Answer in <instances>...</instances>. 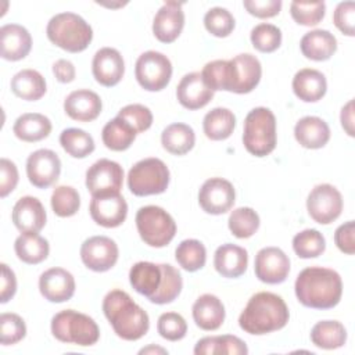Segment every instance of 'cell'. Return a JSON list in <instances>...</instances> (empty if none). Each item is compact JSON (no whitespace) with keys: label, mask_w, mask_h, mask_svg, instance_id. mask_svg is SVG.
<instances>
[{"label":"cell","mask_w":355,"mask_h":355,"mask_svg":"<svg viewBox=\"0 0 355 355\" xmlns=\"http://www.w3.org/2000/svg\"><path fill=\"white\" fill-rule=\"evenodd\" d=\"M61 173V161L53 150L40 148L26 159V175L37 189H47L57 182Z\"/></svg>","instance_id":"2e32d148"},{"label":"cell","mask_w":355,"mask_h":355,"mask_svg":"<svg viewBox=\"0 0 355 355\" xmlns=\"http://www.w3.org/2000/svg\"><path fill=\"white\" fill-rule=\"evenodd\" d=\"M184 26V12L182 3L166 1L155 14L153 33L162 43L175 42Z\"/></svg>","instance_id":"ffe728a7"},{"label":"cell","mask_w":355,"mask_h":355,"mask_svg":"<svg viewBox=\"0 0 355 355\" xmlns=\"http://www.w3.org/2000/svg\"><path fill=\"white\" fill-rule=\"evenodd\" d=\"M26 334L24 319L17 313L0 315V341L3 345H12L21 341Z\"/></svg>","instance_id":"7dc6e473"},{"label":"cell","mask_w":355,"mask_h":355,"mask_svg":"<svg viewBox=\"0 0 355 355\" xmlns=\"http://www.w3.org/2000/svg\"><path fill=\"white\" fill-rule=\"evenodd\" d=\"M233 184L223 178H211L202 183L198 191V204L207 214L222 215L234 204Z\"/></svg>","instance_id":"9a60e30c"},{"label":"cell","mask_w":355,"mask_h":355,"mask_svg":"<svg viewBox=\"0 0 355 355\" xmlns=\"http://www.w3.org/2000/svg\"><path fill=\"white\" fill-rule=\"evenodd\" d=\"M14 250L22 262L28 265H36L47 258L50 247L49 241L40 234L35 232H25L17 237Z\"/></svg>","instance_id":"1f68e13d"},{"label":"cell","mask_w":355,"mask_h":355,"mask_svg":"<svg viewBox=\"0 0 355 355\" xmlns=\"http://www.w3.org/2000/svg\"><path fill=\"white\" fill-rule=\"evenodd\" d=\"M14 135L26 143L46 139L51 132V122L47 116L37 112H26L17 118L12 126Z\"/></svg>","instance_id":"4dcf8cb0"},{"label":"cell","mask_w":355,"mask_h":355,"mask_svg":"<svg viewBox=\"0 0 355 355\" xmlns=\"http://www.w3.org/2000/svg\"><path fill=\"white\" fill-rule=\"evenodd\" d=\"M39 290L50 302H65L75 294V279L62 268H51L40 275Z\"/></svg>","instance_id":"44dd1931"},{"label":"cell","mask_w":355,"mask_h":355,"mask_svg":"<svg viewBox=\"0 0 355 355\" xmlns=\"http://www.w3.org/2000/svg\"><path fill=\"white\" fill-rule=\"evenodd\" d=\"M236 126V116L229 108L216 107L205 114L202 129L211 140H226L232 136Z\"/></svg>","instance_id":"e575fe53"},{"label":"cell","mask_w":355,"mask_h":355,"mask_svg":"<svg viewBox=\"0 0 355 355\" xmlns=\"http://www.w3.org/2000/svg\"><path fill=\"white\" fill-rule=\"evenodd\" d=\"M123 182L122 166L111 159L96 161L86 172V187L92 197L119 194Z\"/></svg>","instance_id":"8fae6325"},{"label":"cell","mask_w":355,"mask_h":355,"mask_svg":"<svg viewBox=\"0 0 355 355\" xmlns=\"http://www.w3.org/2000/svg\"><path fill=\"white\" fill-rule=\"evenodd\" d=\"M18 183V169L15 164L7 158L0 159V197H7Z\"/></svg>","instance_id":"f5cc1de1"},{"label":"cell","mask_w":355,"mask_h":355,"mask_svg":"<svg viewBox=\"0 0 355 355\" xmlns=\"http://www.w3.org/2000/svg\"><path fill=\"white\" fill-rule=\"evenodd\" d=\"M295 140L305 148H322L330 140V128L319 116H304L294 126Z\"/></svg>","instance_id":"83f0119b"},{"label":"cell","mask_w":355,"mask_h":355,"mask_svg":"<svg viewBox=\"0 0 355 355\" xmlns=\"http://www.w3.org/2000/svg\"><path fill=\"white\" fill-rule=\"evenodd\" d=\"M169 169L159 158H144L128 173V187L137 197L161 194L168 189Z\"/></svg>","instance_id":"9c48e42d"},{"label":"cell","mask_w":355,"mask_h":355,"mask_svg":"<svg viewBox=\"0 0 355 355\" xmlns=\"http://www.w3.org/2000/svg\"><path fill=\"white\" fill-rule=\"evenodd\" d=\"M139 354H168V351L162 347H155V345H148L146 348H141Z\"/></svg>","instance_id":"94428289"},{"label":"cell","mask_w":355,"mask_h":355,"mask_svg":"<svg viewBox=\"0 0 355 355\" xmlns=\"http://www.w3.org/2000/svg\"><path fill=\"white\" fill-rule=\"evenodd\" d=\"M306 209L309 216L320 223L329 225L334 222L343 211L341 193L329 183L315 186L306 198Z\"/></svg>","instance_id":"7c38bea8"},{"label":"cell","mask_w":355,"mask_h":355,"mask_svg":"<svg viewBox=\"0 0 355 355\" xmlns=\"http://www.w3.org/2000/svg\"><path fill=\"white\" fill-rule=\"evenodd\" d=\"M32 47V37L26 28L18 24H7L0 28V54L7 61L25 58Z\"/></svg>","instance_id":"7402d4cb"},{"label":"cell","mask_w":355,"mask_h":355,"mask_svg":"<svg viewBox=\"0 0 355 355\" xmlns=\"http://www.w3.org/2000/svg\"><path fill=\"white\" fill-rule=\"evenodd\" d=\"M118 245L107 236H93L80 245V259L93 272H107L118 261Z\"/></svg>","instance_id":"5bb4252c"},{"label":"cell","mask_w":355,"mask_h":355,"mask_svg":"<svg viewBox=\"0 0 355 355\" xmlns=\"http://www.w3.org/2000/svg\"><path fill=\"white\" fill-rule=\"evenodd\" d=\"M251 43L261 53H272L282 44V31L273 24H258L251 31Z\"/></svg>","instance_id":"7bdbcfd3"},{"label":"cell","mask_w":355,"mask_h":355,"mask_svg":"<svg viewBox=\"0 0 355 355\" xmlns=\"http://www.w3.org/2000/svg\"><path fill=\"white\" fill-rule=\"evenodd\" d=\"M326 78L318 69L304 68L300 69L293 78V92L300 100L305 103L319 101L326 94Z\"/></svg>","instance_id":"f1b7e54d"},{"label":"cell","mask_w":355,"mask_h":355,"mask_svg":"<svg viewBox=\"0 0 355 355\" xmlns=\"http://www.w3.org/2000/svg\"><path fill=\"white\" fill-rule=\"evenodd\" d=\"M196 355H216L219 354V340L218 336L204 337L197 341L194 347Z\"/></svg>","instance_id":"680465c9"},{"label":"cell","mask_w":355,"mask_h":355,"mask_svg":"<svg viewBox=\"0 0 355 355\" xmlns=\"http://www.w3.org/2000/svg\"><path fill=\"white\" fill-rule=\"evenodd\" d=\"M103 312L115 334L126 341L141 338L150 327L147 312L122 290H111L103 300Z\"/></svg>","instance_id":"277c9868"},{"label":"cell","mask_w":355,"mask_h":355,"mask_svg":"<svg viewBox=\"0 0 355 355\" xmlns=\"http://www.w3.org/2000/svg\"><path fill=\"white\" fill-rule=\"evenodd\" d=\"M123 121H126L136 133H141L150 129L153 123V114L150 108L141 104H129L119 110L118 115Z\"/></svg>","instance_id":"681fc988"},{"label":"cell","mask_w":355,"mask_h":355,"mask_svg":"<svg viewBox=\"0 0 355 355\" xmlns=\"http://www.w3.org/2000/svg\"><path fill=\"white\" fill-rule=\"evenodd\" d=\"M49 40L68 53H80L87 49L93 39L90 25L75 12L54 15L46 28Z\"/></svg>","instance_id":"5b68a950"},{"label":"cell","mask_w":355,"mask_h":355,"mask_svg":"<svg viewBox=\"0 0 355 355\" xmlns=\"http://www.w3.org/2000/svg\"><path fill=\"white\" fill-rule=\"evenodd\" d=\"M290 313L284 300L273 293L254 294L239 316V326L248 334H268L283 329Z\"/></svg>","instance_id":"3957f363"},{"label":"cell","mask_w":355,"mask_h":355,"mask_svg":"<svg viewBox=\"0 0 355 355\" xmlns=\"http://www.w3.org/2000/svg\"><path fill=\"white\" fill-rule=\"evenodd\" d=\"M301 53L313 61H326L337 50V39L326 29L306 32L300 42Z\"/></svg>","instance_id":"f546056e"},{"label":"cell","mask_w":355,"mask_h":355,"mask_svg":"<svg viewBox=\"0 0 355 355\" xmlns=\"http://www.w3.org/2000/svg\"><path fill=\"white\" fill-rule=\"evenodd\" d=\"M234 18L226 8L214 7L208 10L204 15V26L205 29L216 36V37H226L234 29Z\"/></svg>","instance_id":"f6af8a7d"},{"label":"cell","mask_w":355,"mask_h":355,"mask_svg":"<svg viewBox=\"0 0 355 355\" xmlns=\"http://www.w3.org/2000/svg\"><path fill=\"white\" fill-rule=\"evenodd\" d=\"M92 72L94 79L105 87L118 85L125 73V62L121 53L112 47L100 49L93 57Z\"/></svg>","instance_id":"d6986e66"},{"label":"cell","mask_w":355,"mask_h":355,"mask_svg":"<svg viewBox=\"0 0 355 355\" xmlns=\"http://www.w3.org/2000/svg\"><path fill=\"white\" fill-rule=\"evenodd\" d=\"M51 333L61 343L80 347L93 345L100 338V329L94 319L73 309H65L53 316Z\"/></svg>","instance_id":"52a82bcc"},{"label":"cell","mask_w":355,"mask_h":355,"mask_svg":"<svg viewBox=\"0 0 355 355\" xmlns=\"http://www.w3.org/2000/svg\"><path fill=\"white\" fill-rule=\"evenodd\" d=\"M297 300L306 308H334L343 294L340 275L329 268L309 266L300 272L294 284Z\"/></svg>","instance_id":"7a4b0ae2"},{"label":"cell","mask_w":355,"mask_h":355,"mask_svg":"<svg viewBox=\"0 0 355 355\" xmlns=\"http://www.w3.org/2000/svg\"><path fill=\"white\" fill-rule=\"evenodd\" d=\"M157 330L162 338L179 341L187 333V323L182 315L176 312H165L158 318Z\"/></svg>","instance_id":"c3c4849f"},{"label":"cell","mask_w":355,"mask_h":355,"mask_svg":"<svg viewBox=\"0 0 355 355\" xmlns=\"http://www.w3.org/2000/svg\"><path fill=\"white\" fill-rule=\"evenodd\" d=\"M129 282L139 294L158 305L176 300L183 287L182 275L175 266L147 261L136 262L130 268Z\"/></svg>","instance_id":"6da1fadb"},{"label":"cell","mask_w":355,"mask_h":355,"mask_svg":"<svg viewBox=\"0 0 355 355\" xmlns=\"http://www.w3.org/2000/svg\"><path fill=\"white\" fill-rule=\"evenodd\" d=\"M341 126L348 136H354V100H349L343 108L340 115Z\"/></svg>","instance_id":"91938a15"},{"label":"cell","mask_w":355,"mask_h":355,"mask_svg":"<svg viewBox=\"0 0 355 355\" xmlns=\"http://www.w3.org/2000/svg\"><path fill=\"white\" fill-rule=\"evenodd\" d=\"M243 6L257 18H272L282 10L280 0H244Z\"/></svg>","instance_id":"816d5d0a"},{"label":"cell","mask_w":355,"mask_h":355,"mask_svg":"<svg viewBox=\"0 0 355 355\" xmlns=\"http://www.w3.org/2000/svg\"><path fill=\"white\" fill-rule=\"evenodd\" d=\"M135 75L137 83L144 90L159 92L168 86L172 78V64L162 53L148 50L139 55Z\"/></svg>","instance_id":"30bf717a"},{"label":"cell","mask_w":355,"mask_h":355,"mask_svg":"<svg viewBox=\"0 0 355 355\" xmlns=\"http://www.w3.org/2000/svg\"><path fill=\"white\" fill-rule=\"evenodd\" d=\"M219 340V354H229V355H247L248 348L243 340L236 336L223 334L218 336Z\"/></svg>","instance_id":"11a10c76"},{"label":"cell","mask_w":355,"mask_h":355,"mask_svg":"<svg viewBox=\"0 0 355 355\" xmlns=\"http://www.w3.org/2000/svg\"><path fill=\"white\" fill-rule=\"evenodd\" d=\"M53 73H54L55 79L61 83H69L76 76V71H75L73 64L68 60H64V58L57 60L53 64Z\"/></svg>","instance_id":"6f0895ef"},{"label":"cell","mask_w":355,"mask_h":355,"mask_svg":"<svg viewBox=\"0 0 355 355\" xmlns=\"http://www.w3.org/2000/svg\"><path fill=\"white\" fill-rule=\"evenodd\" d=\"M12 222L21 233H37L46 225V209L36 197H21L12 208Z\"/></svg>","instance_id":"cb8c5ba5"},{"label":"cell","mask_w":355,"mask_h":355,"mask_svg":"<svg viewBox=\"0 0 355 355\" xmlns=\"http://www.w3.org/2000/svg\"><path fill=\"white\" fill-rule=\"evenodd\" d=\"M60 144L64 151L73 158H85L94 151L93 137L78 128L64 129L60 135Z\"/></svg>","instance_id":"74e56055"},{"label":"cell","mask_w":355,"mask_h":355,"mask_svg":"<svg viewBox=\"0 0 355 355\" xmlns=\"http://www.w3.org/2000/svg\"><path fill=\"white\" fill-rule=\"evenodd\" d=\"M12 93L26 101H36L46 93V80L35 69H22L11 79Z\"/></svg>","instance_id":"836d02e7"},{"label":"cell","mask_w":355,"mask_h":355,"mask_svg":"<svg viewBox=\"0 0 355 355\" xmlns=\"http://www.w3.org/2000/svg\"><path fill=\"white\" fill-rule=\"evenodd\" d=\"M311 341L318 348L336 349L345 344L347 330L338 320H320L311 330Z\"/></svg>","instance_id":"d590c367"},{"label":"cell","mask_w":355,"mask_h":355,"mask_svg":"<svg viewBox=\"0 0 355 355\" xmlns=\"http://www.w3.org/2000/svg\"><path fill=\"white\" fill-rule=\"evenodd\" d=\"M193 319L196 324L207 331L216 330L225 320V306L214 294H202L193 304Z\"/></svg>","instance_id":"4316f807"},{"label":"cell","mask_w":355,"mask_h":355,"mask_svg":"<svg viewBox=\"0 0 355 355\" xmlns=\"http://www.w3.org/2000/svg\"><path fill=\"white\" fill-rule=\"evenodd\" d=\"M176 97L182 107L200 110L212 100L214 92L205 86L200 72H190L180 79L176 87Z\"/></svg>","instance_id":"d4e9b609"},{"label":"cell","mask_w":355,"mask_h":355,"mask_svg":"<svg viewBox=\"0 0 355 355\" xmlns=\"http://www.w3.org/2000/svg\"><path fill=\"white\" fill-rule=\"evenodd\" d=\"M227 225L233 236L237 239H248L259 227V215L250 207H240L232 211Z\"/></svg>","instance_id":"60d3db41"},{"label":"cell","mask_w":355,"mask_h":355,"mask_svg":"<svg viewBox=\"0 0 355 355\" xmlns=\"http://www.w3.org/2000/svg\"><path fill=\"white\" fill-rule=\"evenodd\" d=\"M103 104L97 93L79 89L69 93L64 101L65 114L78 122H90L94 121L101 112Z\"/></svg>","instance_id":"603a6c76"},{"label":"cell","mask_w":355,"mask_h":355,"mask_svg":"<svg viewBox=\"0 0 355 355\" xmlns=\"http://www.w3.org/2000/svg\"><path fill=\"white\" fill-rule=\"evenodd\" d=\"M175 258L184 270L196 272L205 265L207 250L201 241L196 239H187L176 247Z\"/></svg>","instance_id":"f35d334b"},{"label":"cell","mask_w":355,"mask_h":355,"mask_svg":"<svg viewBox=\"0 0 355 355\" xmlns=\"http://www.w3.org/2000/svg\"><path fill=\"white\" fill-rule=\"evenodd\" d=\"M136 227L140 239L150 247L168 245L176 234L173 218L161 207L146 205L136 214Z\"/></svg>","instance_id":"ba28073f"},{"label":"cell","mask_w":355,"mask_h":355,"mask_svg":"<svg viewBox=\"0 0 355 355\" xmlns=\"http://www.w3.org/2000/svg\"><path fill=\"white\" fill-rule=\"evenodd\" d=\"M355 225L354 220H348L340 225L334 232V243L338 250L344 254L352 255L355 252V239H354Z\"/></svg>","instance_id":"db71d44e"},{"label":"cell","mask_w":355,"mask_h":355,"mask_svg":"<svg viewBox=\"0 0 355 355\" xmlns=\"http://www.w3.org/2000/svg\"><path fill=\"white\" fill-rule=\"evenodd\" d=\"M354 19H355V3L343 1L340 3L333 14V22L340 32L347 36H354Z\"/></svg>","instance_id":"f907efd6"},{"label":"cell","mask_w":355,"mask_h":355,"mask_svg":"<svg viewBox=\"0 0 355 355\" xmlns=\"http://www.w3.org/2000/svg\"><path fill=\"white\" fill-rule=\"evenodd\" d=\"M243 144L255 157H266L276 147V118L266 107L251 110L244 119Z\"/></svg>","instance_id":"8992f818"},{"label":"cell","mask_w":355,"mask_h":355,"mask_svg":"<svg viewBox=\"0 0 355 355\" xmlns=\"http://www.w3.org/2000/svg\"><path fill=\"white\" fill-rule=\"evenodd\" d=\"M89 211L97 225L103 227H118L126 219L128 204L121 194L92 197Z\"/></svg>","instance_id":"ac0fdd59"},{"label":"cell","mask_w":355,"mask_h":355,"mask_svg":"<svg viewBox=\"0 0 355 355\" xmlns=\"http://www.w3.org/2000/svg\"><path fill=\"white\" fill-rule=\"evenodd\" d=\"M80 207L79 193L71 186H58L51 194V208L61 218L72 216Z\"/></svg>","instance_id":"b9f144b4"},{"label":"cell","mask_w":355,"mask_h":355,"mask_svg":"<svg viewBox=\"0 0 355 355\" xmlns=\"http://www.w3.org/2000/svg\"><path fill=\"white\" fill-rule=\"evenodd\" d=\"M293 250L300 258H316L324 252L326 240L319 230L305 229L294 236Z\"/></svg>","instance_id":"ab89813d"},{"label":"cell","mask_w":355,"mask_h":355,"mask_svg":"<svg viewBox=\"0 0 355 355\" xmlns=\"http://www.w3.org/2000/svg\"><path fill=\"white\" fill-rule=\"evenodd\" d=\"M326 11L324 1H293L290 4V14L293 19L304 26L318 25Z\"/></svg>","instance_id":"ee69618b"},{"label":"cell","mask_w":355,"mask_h":355,"mask_svg":"<svg viewBox=\"0 0 355 355\" xmlns=\"http://www.w3.org/2000/svg\"><path fill=\"white\" fill-rule=\"evenodd\" d=\"M248 265L247 251L236 244L226 243L216 248L214 255V266L216 272L229 279L240 277Z\"/></svg>","instance_id":"484cf974"},{"label":"cell","mask_w":355,"mask_h":355,"mask_svg":"<svg viewBox=\"0 0 355 355\" xmlns=\"http://www.w3.org/2000/svg\"><path fill=\"white\" fill-rule=\"evenodd\" d=\"M17 291V279L14 272L6 265L1 263V293H0V302H8Z\"/></svg>","instance_id":"9f6ffc18"},{"label":"cell","mask_w":355,"mask_h":355,"mask_svg":"<svg viewBox=\"0 0 355 355\" xmlns=\"http://www.w3.org/2000/svg\"><path fill=\"white\" fill-rule=\"evenodd\" d=\"M201 78L207 87L212 92L225 90L229 87V64L226 60H215L207 62L201 71Z\"/></svg>","instance_id":"bcb514c9"},{"label":"cell","mask_w":355,"mask_h":355,"mask_svg":"<svg viewBox=\"0 0 355 355\" xmlns=\"http://www.w3.org/2000/svg\"><path fill=\"white\" fill-rule=\"evenodd\" d=\"M255 276L266 284L283 283L290 272V259L277 247L261 248L255 255Z\"/></svg>","instance_id":"e0dca14e"},{"label":"cell","mask_w":355,"mask_h":355,"mask_svg":"<svg viewBox=\"0 0 355 355\" xmlns=\"http://www.w3.org/2000/svg\"><path fill=\"white\" fill-rule=\"evenodd\" d=\"M162 147L173 155L187 154L196 143V135L191 126L176 122L168 125L161 133Z\"/></svg>","instance_id":"d6a6232c"},{"label":"cell","mask_w":355,"mask_h":355,"mask_svg":"<svg viewBox=\"0 0 355 355\" xmlns=\"http://www.w3.org/2000/svg\"><path fill=\"white\" fill-rule=\"evenodd\" d=\"M136 132L133 128L119 116L108 121L101 132L103 143L107 148L112 151H125L128 150L136 139Z\"/></svg>","instance_id":"8d00e7d4"},{"label":"cell","mask_w":355,"mask_h":355,"mask_svg":"<svg viewBox=\"0 0 355 355\" xmlns=\"http://www.w3.org/2000/svg\"><path fill=\"white\" fill-rule=\"evenodd\" d=\"M229 64V87L227 92L237 94H245L252 92L262 75V67L259 60L248 53L239 54L232 60H227Z\"/></svg>","instance_id":"4fadbf2b"}]
</instances>
